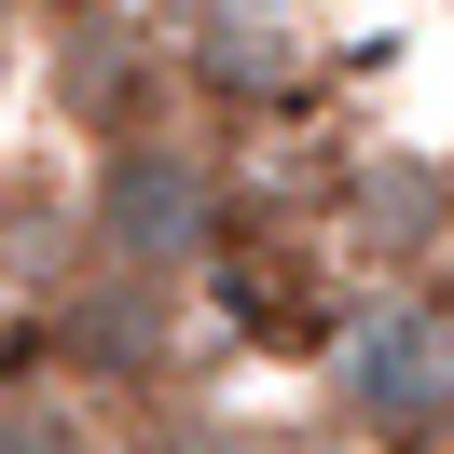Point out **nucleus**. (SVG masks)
Returning a JSON list of instances; mask_svg holds the SVG:
<instances>
[{
    "label": "nucleus",
    "mask_w": 454,
    "mask_h": 454,
    "mask_svg": "<svg viewBox=\"0 0 454 454\" xmlns=\"http://www.w3.org/2000/svg\"><path fill=\"white\" fill-rule=\"evenodd\" d=\"M83 234H97V276H152V289H179V276H207V248L234 234V193H221V166H207L193 138H111L97 152V179H83Z\"/></svg>",
    "instance_id": "1"
},
{
    "label": "nucleus",
    "mask_w": 454,
    "mask_h": 454,
    "mask_svg": "<svg viewBox=\"0 0 454 454\" xmlns=\"http://www.w3.org/2000/svg\"><path fill=\"white\" fill-rule=\"evenodd\" d=\"M0 454H97V427H83V399L28 386V399H0Z\"/></svg>",
    "instance_id": "4"
},
{
    "label": "nucleus",
    "mask_w": 454,
    "mask_h": 454,
    "mask_svg": "<svg viewBox=\"0 0 454 454\" xmlns=\"http://www.w3.org/2000/svg\"><path fill=\"white\" fill-rule=\"evenodd\" d=\"M331 386L386 454H454V289H386L331 331Z\"/></svg>",
    "instance_id": "2"
},
{
    "label": "nucleus",
    "mask_w": 454,
    "mask_h": 454,
    "mask_svg": "<svg viewBox=\"0 0 454 454\" xmlns=\"http://www.w3.org/2000/svg\"><path fill=\"white\" fill-rule=\"evenodd\" d=\"M441 234H454V193H441L427 166H372V179H358V248H386L399 276H413Z\"/></svg>",
    "instance_id": "3"
}]
</instances>
